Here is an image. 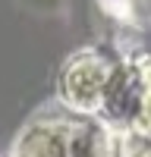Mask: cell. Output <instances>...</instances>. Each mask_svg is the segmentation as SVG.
Masks as SVG:
<instances>
[{"label": "cell", "mask_w": 151, "mask_h": 157, "mask_svg": "<svg viewBox=\"0 0 151 157\" xmlns=\"http://www.w3.org/2000/svg\"><path fill=\"white\" fill-rule=\"evenodd\" d=\"M13 157H123L120 138L104 123L72 120H35L22 129Z\"/></svg>", "instance_id": "obj_1"}, {"label": "cell", "mask_w": 151, "mask_h": 157, "mask_svg": "<svg viewBox=\"0 0 151 157\" xmlns=\"http://www.w3.org/2000/svg\"><path fill=\"white\" fill-rule=\"evenodd\" d=\"M113 66L117 63H110L107 57L95 54V50H82L79 57H72L66 72H63V78H60L63 101L69 107L82 110V113H98Z\"/></svg>", "instance_id": "obj_2"}]
</instances>
